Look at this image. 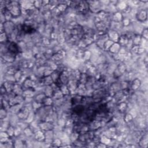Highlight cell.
<instances>
[{"instance_id":"obj_1","label":"cell","mask_w":148,"mask_h":148,"mask_svg":"<svg viewBox=\"0 0 148 148\" xmlns=\"http://www.w3.org/2000/svg\"><path fill=\"white\" fill-rule=\"evenodd\" d=\"M9 50H10L11 52L13 53H17L19 52V48L15 43H12L10 45V46H9Z\"/></svg>"}]
</instances>
